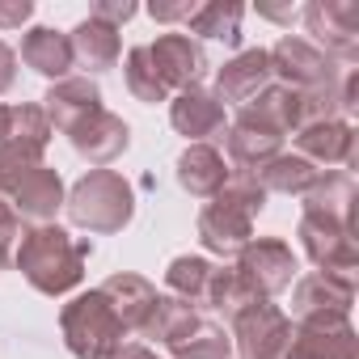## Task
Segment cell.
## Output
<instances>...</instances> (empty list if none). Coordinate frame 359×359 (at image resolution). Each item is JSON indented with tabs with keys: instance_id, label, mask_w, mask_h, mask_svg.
<instances>
[{
	"instance_id": "1",
	"label": "cell",
	"mask_w": 359,
	"mask_h": 359,
	"mask_svg": "<svg viewBox=\"0 0 359 359\" xmlns=\"http://www.w3.org/2000/svg\"><path fill=\"white\" fill-rule=\"evenodd\" d=\"M93 245L89 241H72L64 229L39 224L34 233H22L18 241V266L30 279V287H39L43 296H64L85 279V262H89Z\"/></svg>"
},
{
	"instance_id": "2",
	"label": "cell",
	"mask_w": 359,
	"mask_h": 359,
	"mask_svg": "<svg viewBox=\"0 0 359 359\" xmlns=\"http://www.w3.org/2000/svg\"><path fill=\"white\" fill-rule=\"evenodd\" d=\"M262 203H266V191L250 173H237L199 212V241L212 254H241L250 245V229H254V216L262 212Z\"/></svg>"
},
{
	"instance_id": "3",
	"label": "cell",
	"mask_w": 359,
	"mask_h": 359,
	"mask_svg": "<svg viewBox=\"0 0 359 359\" xmlns=\"http://www.w3.org/2000/svg\"><path fill=\"white\" fill-rule=\"evenodd\" d=\"M60 325H64V342L76 359H110L123 351V338H127V325L114 313V304L102 296V287L89 296H76L64 309Z\"/></svg>"
},
{
	"instance_id": "4",
	"label": "cell",
	"mask_w": 359,
	"mask_h": 359,
	"mask_svg": "<svg viewBox=\"0 0 359 359\" xmlns=\"http://www.w3.org/2000/svg\"><path fill=\"white\" fill-rule=\"evenodd\" d=\"M135 212L131 187L123 182V173L114 169H93L68 195V220L89 229V233H118Z\"/></svg>"
},
{
	"instance_id": "5",
	"label": "cell",
	"mask_w": 359,
	"mask_h": 359,
	"mask_svg": "<svg viewBox=\"0 0 359 359\" xmlns=\"http://www.w3.org/2000/svg\"><path fill=\"white\" fill-rule=\"evenodd\" d=\"M51 123L43 106H0V173H18L43 161Z\"/></svg>"
},
{
	"instance_id": "6",
	"label": "cell",
	"mask_w": 359,
	"mask_h": 359,
	"mask_svg": "<svg viewBox=\"0 0 359 359\" xmlns=\"http://www.w3.org/2000/svg\"><path fill=\"white\" fill-rule=\"evenodd\" d=\"M0 195L9 199V208L18 216L47 224L55 216V208L64 203V182H60L55 169L30 165V169H18V173H0Z\"/></svg>"
},
{
	"instance_id": "7",
	"label": "cell",
	"mask_w": 359,
	"mask_h": 359,
	"mask_svg": "<svg viewBox=\"0 0 359 359\" xmlns=\"http://www.w3.org/2000/svg\"><path fill=\"white\" fill-rule=\"evenodd\" d=\"M148 60L169 93L199 89V81L208 76V55L191 34H161L156 43H148Z\"/></svg>"
},
{
	"instance_id": "8",
	"label": "cell",
	"mask_w": 359,
	"mask_h": 359,
	"mask_svg": "<svg viewBox=\"0 0 359 359\" xmlns=\"http://www.w3.org/2000/svg\"><path fill=\"white\" fill-rule=\"evenodd\" d=\"M262 300L266 296H275V292H283L287 283H292V275H296V258H292V250H287V241H279V237H262V241H250L241 254H237V266H233Z\"/></svg>"
},
{
	"instance_id": "9",
	"label": "cell",
	"mask_w": 359,
	"mask_h": 359,
	"mask_svg": "<svg viewBox=\"0 0 359 359\" xmlns=\"http://www.w3.org/2000/svg\"><path fill=\"white\" fill-rule=\"evenodd\" d=\"M233 334L245 359H279L287 338H292V321L275 309V304H250L245 313L233 317Z\"/></svg>"
},
{
	"instance_id": "10",
	"label": "cell",
	"mask_w": 359,
	"mask_h": 359,
	"mask_svg": "<svg viewBox=\"0 0 359 359\" xmlns=\"http://www.w3.org/2000/svg\"><path fill=\"white\" fill-rule=\"evenodd\" d=\"M279 359H355V334L346 317H309L287 338Z\"/></svg>"
},
{
	"instance_id": "11",
	"label": "cell",
	"mask_w": 359,
	"mask_h": 359,
	"mask_svg": "<svg viewBox=\"0 0 359 359\" xmlns=\"http://www.w3.org/2000/svg\"><path fill=\"white\" fill-rule=\"evenodd\" d=\"M300 241H304V254L321 266V275H346L351 279V271H355L351 224L321 220V216H304L300 220Z\"/></svg>"
},
{
	"instance_id": "12",
	"label": "cell",
	"mask_w": 359,
	"mask_h": 359,
	"mask_svg": "<svg viewBox=\"0 0 359 359\" xmlns=\"http://www.w3.org/2000/svg\"><path fill=\"white\" fill-rule=\"evenodd\" d=\"M64 135H68L72 148H76L81 156H89L93 165H110V161H114L118 152H127V144H131L127 123H123L118 114H110L106 106H97V110L85 114L81 123H72Z\"/></svg>"
},
{
	"instance_id": "13",
	"label": "cell",
	"mask_w": 359,
	"mask_h": 359,
	"mask_svg": "<svg viewBox=\"0 0 359 359\" xmlns=\"http://www.w3.org/2000/svg\"><path fill=\"white\" fill-rule=\"evenodd\" d=\"M309 30L342 60H355L359 51V5L355 0H317L304 9Z\"/></svg>"
},
{
	"instance_id": "14",
	"label": "cell",
	"mask_w": 359,
	"mask_h": 359,
	"mask_svg": "<svg viewBox=\"0 0 359 359\" xmlns=\"http://www.w3.org/2000/svg\"><path fill=\"white\" fill-rule=\"evenodd\" d=\"M351 296H355V283L346 275H321V271H313V275H304L296 283L292 313L300 321H309V317H346Z\"/></svg>"
},
{
	"instance_id": "15",
	"label": "cell",
	"mask_w": 359,
	"mask_h": 359,
	"mask_svg": "<svg viewBox=\"0 0 359 359\" xmlns=\"http://www.w3.org/2000/svg\"><path fill=\"white\" fill-rule=\"evenodd\" d=\"M296 148L304 152V161L313 165H351L355 161V131L351 123L338 118H313L296 131Z\"/></svg>"
},
{
	"instance_id": "16",
	"label": "cell",
	"mask_w": 359,
	"mask_h": 359,
	"mask_svg": "<svg viewBox=\"0 0 359 359\" xmlns=\"http://www.w3.org/2000/svg\"><path fill=\"white\" fill-rule=\"evenodd\" d=\"M169 118H173V127L182 131V135H191V140L203 144V140H212V135L224 131V102L216 93H208V89H187V93L173 97Z\"/></svg>"
},
{
	"instance_id": "17",
	"label": "cell",
	"mask_w": 359,
	"mask_h": 359,
	"mask_svg": "<svg viewBox=\"0 0 359 359\" xmlns=\"http://www.w3.org/2000/svg\"><path fill=\"white\" fill-rule=\"evenodd\" d=\"M177 182H182L195 199H216L229 187V165L212 144H191L177 156Z\"/></svg>"
},
{
	"instance_id": "18",
	"label": "cell",
	"mask_w": 359,
	"mask_h": 359,
	"mask_svg": "<svg viewBox=\"0 0 359 359\" xmlns=\"http://www.w3.org/2000/svg\"><path fill=\"white\" fill-rule=\"evenodd\" d=\"M271 55L266 51H245L237 55L233 64L220 68L216 85H220V102H233V106H250L266 85H271Z\"/></svg>"
},
{
	"instance_id": "19",
	"label": "cell",
	"mask_w": 359,
	"mask_h": 359,
	"mask_svg": "<svg viewBox=\"0 0 359 359\" xmlns=\"http://www.w3.org/2000/svg\"><path fill=\"white\" fill-rule=\"evenodd\" d=\"M68 43H72V64H81L85 72H106L118 64V30L97 18L81 22Z\"/></svg>"
},
{
	"instance_id": "20",
	"label": "cell",
	"mask_w": 359,
	"mask_h": 359,
	"mask_svg": "<svg viewBox=\"0 0 359 359\" xmlns=\"http://www.w3.org/2000/svg\"><path fill=\"white\" fill-rule=\"evenodd\" d=\"M43 102H47L43 106L47 123H55L60 131H68L72 123H81L85 114H93L102 106V93H97L93 81H60V85H51V93Z\"/></svg>"
},
{
	"instance_id": "21",
	"label": "cell",
	"mask_w": 359,
	"mask_h": 359,
	"mask_svg": "<svg viewBox=\"0 0 359 359\" xmlns=\"http://www.w3.org/2000/svg\"><path fill=\"white\" fill-rule=\"evenodd\" d=\"M102 296L114 304V313L123 317L127 330H144V321H148V313L156 304V287L148 279H140V275H110L102 283Z\"/></svg>"
},
{
	"instance_id": "22",
	"label": "cell",
	"mask_w": 359,
	"mask_h": 359,
	"mask_svg": "<svg viewBox=\"0 0 359 359\" xmlns=\"http://www.w3.org/2000/svg\"><path fill=\"white\" fill-rule=\"evenodd\" d=\"M22 60H26L34 72L51 76V81H64L68 68H72V43H68L64 34L39 26V30H30V34L22 39Z\"/></svg>"
},
{
	"instance_id": "23",
	"label": "cell",
	"mask_w": 359,
	"mask_h": 359,
	"mask_svg": "<svg viewBox=\"0 0 359 359\" xmlns=\"http://www.w3.org/2000/svg\"><path fill=\"white\" fill-rule=\"evenodd\" d=\"M165 346H169L173 359H229V355H233L229 334H224L220 325L203 321V317H195L191 325H182Z\"/></svg>"
},
{
	"instance_id": "24",
	"label": "cell",
	"mask_w": 359,
	"mask_h": 359,
	"mask_svg": "<svg viewBox=\"0 0 359 359\" xmlns=\"http://www.w3.org/2000/svg\"><path fill=\"white\" fill-rule=\"evenodd\" d=\"M279 140H283V135L262 131V127L237 118V127L229 131V156H233V165H237L241 173H254V169H262L271 156H279Z\"/></svg>"
},
{
	"instance_id": "25",
	"label": "cell",
	"mask_w": 359,
	"mask_h": 359,
	"mask_svg": "<svg viewBox=\"0 0 359 359\" xmlns=\"http://www.w3.org/2000/svg\"><path fill=\"white\" fill-rule=\"evenodd\" d=\"M262 191H279V195H309V187L317 182V169L304 156H271L262 169L250 173Z\"/></svg>"
},
{
	"instance_id": "26",
	"label": "cell",
	"mask_w": 359,
	"mask_h": 359,
	"mask_svg": "<svg viewBox=\"0 0 359 359\" xmlns=\"http://www.w3.org/2000/svg\"><path fill=\"white\" fill-rule=\"evenodd\" d=\"M241 13H245L241 5H220V0H212V5H195V13L187 18V30L237 47L241 43Z\"/></svg>"
},
{
	"instance_id": "27",
	"label": "cell",
	"mask_w": 359,
	"mask_h": 359,
	"mask_svg": "<svg viewBox=\"0 0 359 359\" xmlns=\"http://www.w3.org/2000/svg\"><path fill=\"white\" fill-rule=\"evenodd\" d=\"M212 262L203 258H173L169 271H165V283L177 300H187L191 309H203L208 304V283H212Z\"/></svg>"
},
{
	"instance_id": "28",
	"label": "cell",
	"mask_w": 359,
	"mask_h": 359,
	"mask_svg": "<svg viewBox=\"0 0 359 359\" xmlns=\"http://www.w3.org/2000/svg\"><path fill=\"white\" fill-rule=\"evenodd\" d=\"M127 89H131L140 102H148V106H156V102L169 97V89L161 85V76H156V68H152V60H148V47H131V51H127Z\"/></svg>"
},
{
	"instance_id": "29",
	"label": "cell",
	"mask_w": 359,
	"mask_h": 359,
	"mask_svg": "<svg viewBox=\"0 0 359 359\" xmlns=\"http://www.w3.org/2000/svg\"><path fill=\"white\" fill-rule=\"evenodd\" d=\"M18 241H22V216L9 208L5 195H0V266H9V262H13Z\"/></svg>"
},
{
	"instance_id": "30",
	"label": "cell",
	"mask_w": 359,
	"mask_h": 359,
	"mask_svg": "<svg viewBox=\"0 0 359 359\" xmlns=\"http://www.w3.org/2000/svg\"><path fill=\"white\" fill-rule=\"evenodd\" d=\"M34 18V5L30 0H13V5H0V30H18Z\"/></svg>"
},
{
	"instance_id": "31",
	"label": "cell",
	"mask_w": 359,
	"mask_h": 359,
	"mask_svg": "<svg viewBox=\"0 0 359 359\" xmlns=\"http://www.w3.org/2000/svg\"><path fill=\"white\" fill-rule=\"evenodd\" d=\"M89 18H97V22H106V26H123V22H131L135 18V5H93V13Z\"/></svg>"
},
{
	"instance_id": "32",
	"label": "cell",
	"mask_w": 359,
	"mask_h": 359,
	"mask_svg": "<svg viewBox=\"0 0 359 359\" xmlns=\"http://www.w3.org/2000/svg\"><path fill=\"white\" fill-rule=\"evenodd\" d=\"M156 22H187L191 13H195V5H191V0H182V5H152L148 9Z\"/></svg>"
},
{
	"instance_id": "33",
	"label": "cell",
	"mask_w": 359,
	"mask_h": 359,
	"mask_svg": "<svg viewBox=\"0 0 359 359\" xmlns=\"http://www.w3.org/2000/svg\"><path fill=\"white\" fill-rule=\"evenodd\" d=\"M13 64H18V55L9 51V43H5V39H0V93H5V89L13 85V76H18V68H13Z\"/></svg>"
},
{
	"instance_id": "34",
	"label": "cell",
	"mask_w": 359,
	"mask_h": 359,
	"mask_svg": "<svg viewBox=\"0 0 359 359\" xmlns=\"http://www.w3.org/2000/svg\"><path fill=\"white\" fill-rule=\"evenodd\" d=\"M110 359H156V355H152L148 346H123V351H118V355H110Z\"/></svg>"
},
{
	"instance_id": "35",
	"label": "cell",
	"mask_w": 359,
	"mask_h": 359,
	"mask_svg": "<svg viewBox=\"0 0 359 359\" xmlns=\"http://www.w3.org/2000/svg\"><path fill=\"white\" fill-rule=\"evenodd\" d=\"M262 13H266V18H275V22H292V13H287V9H262Z\"/></svg>"
}]
</instances>
